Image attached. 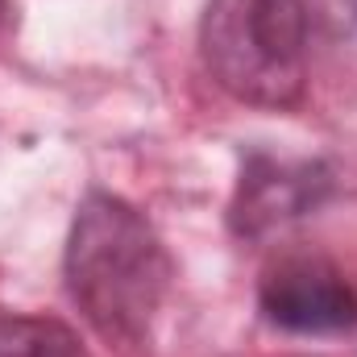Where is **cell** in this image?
<instances>
[{
    "label": "cell",
    "instance_id": "cell-1",
    "mask_svg": "<svg viewBox=\"0 0 357 357\" xmlns=\"http://www.w3.org/2000/svg\"><path fill=\"white\" fill-rule=\"evenodd\" d=\"M171 254L154 225L121 195L88 191L75 208L63 278L71 303L112 345H142L171 291Z\"/></svg>",
    "mask_w": 357,
    "mask_h": 357
},
{
    "label": "cell",
    "instance_id": "cell-2",
    "mask_svg": "<svg viewBox=\"0 0 357 357\" xmlns=\"http://www.w3.org/2000/svg\"><path fill=\"white\" fill-rule=\"evenodd\" d=\"M307 0H208L199 59L212 84L254 108H295L307 91Z\"/></svg>",
    "mask_w": 357,
    "mask_h": 357
},
{
    "label": "cell",
    "instance_id": "cell-3",
    "mask_svg": "<svg viewBox=\"0 0 357 357\" xmlns=\"http://www.w3.org/2000/svg\"><path fill=\"white\" fill-rule=\"evenodd\" d=\"M258 307L274 328L282 333H345L357 324V291L354 282L333 266L328 258L295 254L282 258L262 274Z\"/></svg>",
    "mask_w": 357,
    "mask_h": 357
},
{
    "label": "cell",
    "instance_id": "cell-4",
    "mask_svg": "<svg viewBox=\"0 0 357 357\" xmlns=\"http://www.w3.org/2000/svg\"><path fill=\"white\" fill-rule=\"evenodd\" d=\"M333 175L320 162H278L266 154H254L237 178L233 204H229V229L241 241H262L270 233L303 220L320 208L328 195Z\"/></svg>",
    "mask_w": 357,
    "mask_h": 357
},
{
    "label": "cell",
    "instance_id": "cell-5",
    "mask_svg": "<svg viewBox=\"0 0 357 357\" xmlns=\"http://www.w3.org/2000/svg\"><path fill=\"white\" fill-rule=\"evenodd\" d=\"M0 357H84L67 324L46 316H0Z\"/></svg>",
    "mask_w": 357,
    "mask_h": 357
},
{
    "label": "cell",
    "instance_id": "cell-6",
    "mask_svg": "<svg viewBox=\"0 0 357 357\" xmlns=\"http://www.w3.org/2000/svg\"><path fill=\"white\" fill-rule=\"evenodd\" d=\"M4 21H8V0H0V29H4Z\"/></svg>",
    "mask_w": 357,
    "mask_h": 357
}]
</instances>
